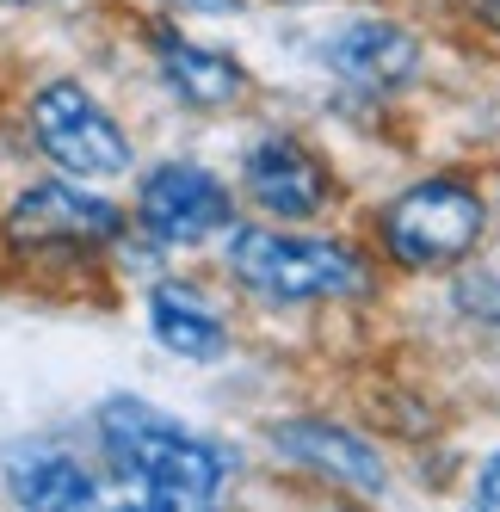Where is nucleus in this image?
<instances>
[{"label": "nucleus", "mask_w": 500, "mask_h": 512, "mask_svg": "<svg viewBox=\"0 0 500 512\" xmlns=\"http://www.w3.org/2000/svg\"><path fill=\"white\" fill-rule=\"evenodd\" d=\"M235 198H247L266 223H315V216L334 210L340 179H334L328 155L315 142H303L297 130H266L241 149Z\"/></svg>", "instance_id": "nucleus-7"}, {"label": "nucleus", "mask_w": 500, "mask_h": 512, "mask_svg": "<svg viewBox=\"0 0 500 512\" xmlns=\"http://www.w3.org/2000/svg\"><path fill=\"white\" fill-rule=\"evenodd\" d=\"M0 482L31 512H68V506H99L105 500L99 469L81 463L75 451L50 445V438H19V445L0 451Z\"/></svg>", "instance_id": "nucleus-12"}, {"label": "nucleus", "mask_w": 500, "mask_h": 512, "mask_svg": "<svg viewBox=\"0 0 500 512\" xmlns=\"http://www.w3.org/2000/svg\"><path fill=\"white\" fill-rule=\"evenodd\" d=\"M266 451L278 469L309 475V482L334 488V494H359V500H383L389 494V457L371 445L365 432H352L328 414H291L266 426Z\"/></svg>", "instance_id": "nucleus-8"}, {"label": "nucleus", "mask_w": 500, "mask_h": 512, "mask_svg": "<svg viewBox=\"0 0 500 512\" xmlns=\"http://www.w3.org/2000/svg\"><path fill=\"white\" fill-rule=\"evenodd\" d=\"M470 500H476L482 512H500V451H488V457L476 463V482H470Z\"/></svg>", "instance_id": "nucleus-13"}, {"label": "nucleus", "mask_w": 500, "mask_h": 512, "mask_svg": "<svg viewBox=\"0 0 500 512\" xmlns=\"http://www.w3.org/2000/svg\"><path fill=\"white\" fill-rule=\"evenodd\" d=\"M130 210L81 179H31L0 210V247L19 266H93L99 253L124 247Z\"/></svg>", "instance_id": "nucleus-4"}, {"label": "nucleus", "mask_w": 500, "mask_h": 512, "mask_svg": "<svg viewBox=\"0 0 500 512\" xmlns=\"http://www.w3.org/2000/svg\"><path fill=\"white\" fill-rule=\"evenodd\" d=\"M241 216L235 186L192 155H167L155 167H136V198H130V229L161 247V253H192L223 241V229Z\"/></svg>", "instance_id": "nucleus-6"}, {"label": "nucleus", "mask_w": 500, "mask_h": 512, "mask_svg": "<svg viewBox=\"0 0 500 512\" xmlns=\"http://www.w3.org/2000/svg\"><path fill=\"white\" fill-rule=\"evenodd\" d=\"M25 142L81 186H118L136 173V136L75 75H50L25 93Z\"/></svg>", "instance_id": "nucleus-5"}, {"label": "nucleus", "mask_w": 500, "mask_h": 512, "mask_svg": "<svg viewBox=\"0 0 500 512\" xmlns=\"http://www.w3.org/2000/svg\"><path fill=\"white\" fill-rule=\"evenodd\" d=\"M494 235V192L476 173H420L389 192L371 216V241L389 272L451 278L476 260Z\"/></svg>", "instance_id": "nucleus-3"}, {"label": "nucleus", "mask_w": 500, "mask_h": 512, "mask_svg": "<svg viewBox=\"0 0 500 512\" xmlns=\"http://www.w3.org/2000/svg\"><path fill=\"white\" fill-rule=\"evenodd\" d=\"M99 457L149 506H217L241 482V451L186 426L142 395H105L93 408Z\"/></svg>", "instance_id": "nucleus-1"}, {"label": "nucleus", "mask_w": 500, "mask_h": 512, "mask_svg": "<svg viewBox=\"0 0 500 512\" xmlns=\"http://www.w3.org/2000/svg\"><path fill=\"white\" fill-rule=\"evenodd\" d=\"M142 44H149L155 81L180 99L186 112H235V105L254 93V75H247V62L235 50L204 44L192 31H180L173 19H149Z\"/></svg>", "instance_id": "nucleus-10"}, {"label": "nucleus", "mask_w": 500, "mask_h": 512, "mask_svg": "<svg viewBox=\"0 0 500 512\" xmlns=\"http://www.w3.org/2000/svg\"><path fill=\"white\" fill-rule=\"evenodd\" d=\"M0 7H56V0H0Z\"/></svg>", "instance_id": "nucleus-16"}, {"label": "nucleus", "mask_w": 500, "mask_h": 512, "mask_svg": "<svg viewBox=\"0 0 500 512\" xmlns=\"http://www.w3.org/2000/svg\"><path fill=\"white\" fill-rule=\"evenodd\" d=\"M321 68L359 99H396L426 81V38L402 19L359 13L321 38Z\"/></svg>", "instance_id": "nucleus-9"}, {"label": "nucleus", "mask_w": 500, "mask_h": 512, "mask_svg": "<svg viewBox=\"0 0 500 512\" xmlns=\"http://www.w3.org/2000/svg\"><path fill=\"white\" fill-rule=\"evenodd\" d=\"M272 7H309V0H272Z\"/></svg>", "instance_id": "nucleus-17"}, {"label": "nucleus", "mask_w": 500, "mask_h": 512, "mask_svg": "<svg viewBox=\"0 0 500 512\" xmlns=\"http://www.w3.org/2000/svg\"><path fill=\"white\" fill-rule=\"evenodd\" d=\"M223 278L266 309H309V303H371L377 253L346 235H303L297 223L235 216L223 229Z\"/></svg>", "instance_id": "nucleus-2"}, {"label": "nucleus", "mask_w": 500, "mask_h": 512, "mask_svg": "<svg viewBox=\"0 0 500 512\" xmlns=\"http://www.w3.org/2000/svg\"><path fill=\"white\" fill-rule=\"evenodd\" d=\"M463 13H470V25H476V31L500 38V0H463Z\"/></svg>", "instance_id": "nucleus-15"}, {"label": "nucleus", "mask_w": 500, "mask_h": 512, "mask_svg": "<svg viewBox=\"0 0 500 512\" xmlns=\"http://www.w3.org/2000/svg\"><path fill=\"white\" fill-rule=\"evenodd\" d=\"M155 7H167V13H204V19H229V13H241L247 0H155Z\"/></svg>", "instance_id": "nucleus-14"}, {"label": "nucleus", "mask_w": 500, "mask_h": 512, "mask_svg": "<svg viewBox=\"0 0 500 512\" xmlns=\"http://www.w3.org/2000/svg\"><path fill=\"white\" fill-rule=\"evenodd\" d=\"M142 315H149L155 346L167 358H180V364H223L229 346H235L229 315L192 278H155L149 290H142Z\"/></svg>", "instance_id": "nucleus-11"}]
</instances>
